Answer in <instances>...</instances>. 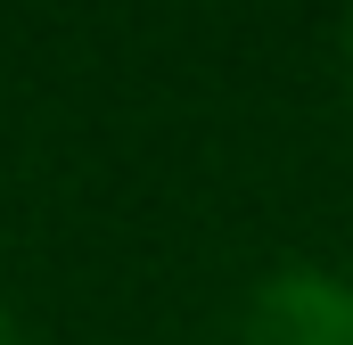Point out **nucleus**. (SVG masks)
I'll list each match as a JSON object with an SVG mask.
<instances>
[{
  "mask_svg": "<svg viewBox=\"0 0 353 345\" xmlns=\"http://www.w3.org/2000/svg\"><path fill=\"white\" fill-rule=\"evenodd\" d=\"M239 345H353V279L329 263H288L247 288Z\"/></svg>",
  "mask_w": 353,
  "mask_h": 345,
  "instance_id": "1",
  "label": "nucleus"
},
{
  "mask_svg": "<svg viewBox=\"0 0 353 345\" xmlns=\"http://www.w3.org/2000/svg\"><path fill=\"white\" fill-rule=\"evenodd\" d=\"M0 345H17V313H8V296H0Z\"/></svg>",
  "mask_w": 353,
  "mask_h": 345,
  "instance_id": "2",
  "label": "nucleus"
},
{
  "mask_svg": "<svg viewBox=\"0 0 353 345\" xmlns=\"http://www.w3.org/2000/svg\"><path fill=\"white\" fill-rule=\"evenodd\" d=\"M345 75H353V17H345Z\"/></svg>",
  "mask_w": 353,
  "mask_h": 345,
  "instance_id": "3",
  "label": "nucleus"
}]
</instances>
